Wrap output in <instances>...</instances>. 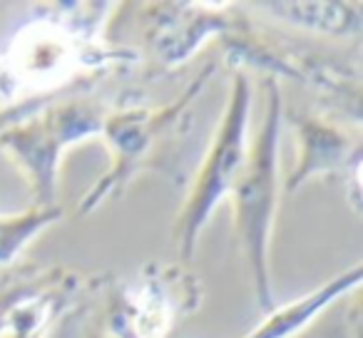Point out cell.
<instances>
[{"label": "cell", "mask_w": 363, "mask_h": 338, "mask_svg": "<svg viewBox=\"0 0 363 338\" xmlns=\"http://www.w3.org/2000/svg\"><path fill=\"white\" fill-rule=\"evenodd\" d=\"M281 100L274 82H269V112L262 130L257 132L247 150V162L232 187L234 222L237 234L247 252V261L254 276L259 306L264 311L274 308L269 286V237H272L274 214L279 202V135H281Z\"/></svg>", "instance_id": "1"}, {"label": "cell", "mask_w": 363, "mask_h": 338, "mask_svg": "<svg viewBox=\"0 0 363 338\" xmlns=\"http://www.w3.org/2000/svg\"><path fill=\"white\" fill-rule=\"evenodd\" d=\"M361 283V266H353L351 271L341 274L333 281H328L326 286L316 288L308 296L296 298V301L286 303V306L267 311V318L249 333L247 338H294L301 328H306L318 313L326 306H331L338 296L348 291V288H356Z\"/></svg>", "instance_id": "8"}, {"label": "cell", "mask_w": 363, "mask_h": 338, "mask_svg": "<svg viewBox=\"0 0 363 338\" xmlns=\"http://www.w3.org/2000/svg\"><path fill=\"white\" fill-rule=\"evenodd\" d=\"M249 110H252L249 77L244 72H237L232 95H229L227 112L222 115L219 130L207 152V159H204L202 169L197 172L192 192H189L187 202L182 207L179 219H177L174 239H177V249H179V257L184 261L192 259L199 232L209 222L214 207L232 192L244 162H247Z\"/></svg>", "instance_id": "3"}, {"label": "cell", "mask_w": 363, "mask_h": 338, "mask_svg": "<svg viewBox=\"0 0 363 338\" xmlns=\"http://www.w3.org/2000/svg\"><path fill=\"white\" fill-rule=\"evenodd\" d=\"M80 65L77 38L62 26L48 21H35L23 28L6 55L8 77L33 90L67 80V75H72V70Z\"/></svg>", "instance_id": "6"}, {"label": "cell", "mask_w": 363, "mask_h": 338, "mask_svg": "<svg viewBox=\"0 0 363 338\" xmlns=\"http://www.w3.org/2000/svg\"><path fill=\"white\" fill-rule=\"evenodd\" d=\"M298 137H301V162H298L296 172H294L289 189H296V184L301 179H306L313 172H323L331 167L346 162V150L348 140L343 135H338L336 130L326 127L318 120H306L303 125H298Z\"/></svg>", "instance_id": "9"}, {"label": "cell", "mask_w": 363, "mask_h": 338, "mask_svg": "<svg viewBox=\"0 0 363 338\" xmlns=\"http://www.w3.org/2000/svg\"><path fill=\"white\" fill-rule=\"evenodd\" d=\"M187 278L177 271H150L142 283L122 293L112 308V328L122 338H167L179 308L189 306Z\"/></svg>", "instance_id": "5"}, {"label": "cell", "mask_w": 363, "mask_h": 338, "mask_svg": "<svg viewBox=\"0 0 363 338\" xmlns=\"http://www.w3.org/2000/svg\"><path fill=\"white\" fill-rule=\"evenodd\" d=\"M65 271L33 274L0 288V333L11 331L13 338H40L48 321L62 308L67 293Z\"/></svg>", "instance_id": "7"}, {"label": "cell", "mask_w": 363, "mask_h": 338, "mask_svg": "<svg viewBox=\"0 0 363 338\" xmlns=\"http://www.w3.org/2000/svg\"><path fill=\"white\" fill-rule=\"evenodd\" d=\"M57 219H60V209L55 207H35L28 214H16L8 219L0 217V264H11L40 229L50 227Z\"/></svg>", "instance_id": "10"}, {"label": "cell", "mask_w": 363, "mask_h": 338, "mask_svg": "<svg viewBox=\"0 0 363 338\" xmlns=\"http://www.w3.org/2000/svg\"><path fill=\"white\" fill-rule=\"evenodd\" d=\"M105 127V112L90 100H72L48 107L40 115L21 125L3 127L0 147L21 164L28 174L35 204L52 207L57 182V162L65 147L100 135Z\"/></svg>", "instance_id": "2"}, {"label": "cell", "mask_w": 363, "mask_h": 338, "mask_svg": "<svg viewBox=\"0 0 363 338\" xmlns=\"http://www.w3.org/2000/svg\"><path fill=\"white\" fill-rule=\"evenodd\" d=\"M212 67L207 70V75H202L197 82L192 85L187 97H182L179 102L169 107H162L157 112L150 110H130V112H122V115H112L110 120H105V127L102 132L107 135L110 140V147L115 152V164H112L110 174L102 177L100 182L95 184L87 199H82L80 209L82 212H90L95 209L102 199H107L110 194H117L122 187H127L135 174L142 172V167L150 164V154L160 140L164 137V130L177 125L182 112H187L189 100L197 95V90L202 87V82L209 77Z\"/></svg>", "instance_id": "4"}]
</instances>
